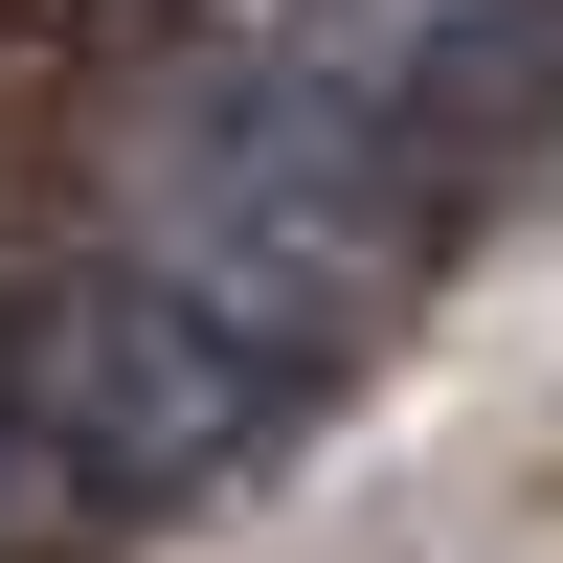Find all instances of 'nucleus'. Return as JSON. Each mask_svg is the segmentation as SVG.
<instances>
[{
	"label": "nucleus",
	"mask_w": 563,
	"mask_h": 563,
	"mask_svg": "<svg viewBox=\"0 0 563 563\" xmlns=\"http://www.w3.org/2000/svg\"><path fill=\"white\" fill-rule=\"evenodd\" d=\"M271 90L361 113L406 180L474 203V180L563 113V0H271Z\"/></svg>",
	"instance_id": "1"
}]
</instances>
